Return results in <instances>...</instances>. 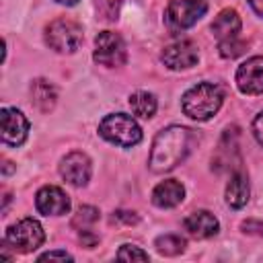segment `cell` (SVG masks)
<instances>
[{
	"mask_svg": "<svg viewBox=\"0 0 263 263\" xmlns=\"http://www.w3.org/2000/svg\"><path fill=\"white\" fill-rule=\"evenodd\" d=\"M191 144H193V134L183 125H171L160 129L150 148V158H148L150 171L152 173L173 171L177 164H181L187 158V154L191 152Z\"/></svg>",
	"mask_w": 263,
	"mask_h": 263,
	"instance_id": "6da1fadb",
	"label": "cell"
},
{
	"mask_svg": "<svg viewBox=\"0 0 263 263\" xmlns=\"http://www.w3.org/2000/svg\"><path fill=\"white\" fill-rule=\"evenodd\" d=\"M183 228L193 238H210L218 234V220L208 210H197L183 220Z\"/></svg>",
	"mask_w": 263,
	"mask_h": 263,
	"instance_id": "4fadbf2b",
	"label": "cell"
},
{
	"mask_svg": "<svg viewBox=\"0 0 263 263\" xmlns=\"http://www.w3.org/2000/svg\"><path fill=\"white\" fill-rule=\"evenodd\" d=\"M4 240H6V245H10L18 253H33L35 249H39L43 245L45 232H43V228L37 220L23 218L16 224L6 228Z\"/></svg>",
	"mask_w": 263,
	"mask_h": 263,
	"instance_id": "8992f818",
	"label": "cell"
},
{
	"mask_svg": "<svg viewBox=\"0 0 263 263\" xmlns=\"http://www.w3.org/2000/svg\"><path fill=\"white\" fill-rule=\"evenodd\" d=\"M218 49H220V55L222 58H238L247 51V43L238 37H228V39H220L218 41Z\"/></svg>",
	"mask_w": 263,
	"mask_h": 263,
	"instance_id": "44dd1931",
	"label": "cell"
},
{
	"mask_svg": "<svg viewBox=\"0 0 263 263\" xmlns=\"http://www.w3.org/2000/svg\"><path fill=\"white\" fill-rule=\"evenodd\" d=\"M39 261H72V255H68L66 251H49L39 255Z\"/></svg>",
	"mask_w": 263,
	"mask_h": 263,
	"instance_id": "cb8c5ba5",
	"label": "cell"
},
{
	"mask_svg": "<svg viewBox=\"0 0 263 263\" xmlns=\"http://www.w3.org/2000/svg\"><path fill=\"white\" fill-rule=\"evenodd\" d=\"M92 58H95V62H99L101 66H107V68L123 66L127 60V49H125L121 35H117L113 31H101L95 39Z\"/></svg>",
	"mask_w": 263,
	"mask_h": 263,
	"instance_id": "52a82bcc",
	"label": "cell"
},
{
	"mask_svg": "<svg viewBox=\"0 0 263 263\" xmlns=\"http://www.w3.org/2000/svg\"><path fill=\"white\" fill-rule=\"evenodd\" d=\"M35 208L43 216H62L70 210V197L55 185H45L35 195Z\"/></svg>",
	"mask_w": 263,
	"mask_h": 263,
	"instance_id": "7c38bea8",
	"label": "cell"
},
{
	"mask_svg": "<svg viewBox=\"0 0 263 263\" xmlns=\"http://www.w3.org/2000/svg\"><path fill=\"white\" fill-rule=\"evenodd\" d=\"M154 247L160 255H166V257H175V255H181L187 247L185 238L179 236V234H162L154 240Z\"/></svg>",
	"mask_w": 263,
	"mask_h": 263,
	"instance_id": "d6986e66",
	"label": "cell"
},
{
	"mask_svg": "<svg viewBox=\"0 0 263 263\" xmlns=\"http://www.w3.org/2000/svg\"><path fill=\"white\" fill-rule=\"evenodd\" d=\"M97 14L103 21H117L119 16V8H121V0H92Z\"/></svg>",
	"mask_w": 263,
	"mask_h": 263,
	"instance_id": "7402d4cb",
	"label": "cell"
},
{
	"mask_svg": "<svg viewBox=\"0 0 263 263\" xmlns=\"http://www.w3.org/2000/svg\"><path fill=\"white\" fill-rule=\"evenodd\" d=\"M208 10V0H171L164 10V23L173 33L193 27Z\"/></svg>",
	"mask_w": 263,
	"mask_h": 263,
	"instance_id": "5b68a950",
	"label": "cell"
},
{
	"mask_svg": "<svg viewBox=\"0 0 263 263\" xmlns=\"http://www.w3.org/2000/svg\"><path fill=\"white\" fill-rule=\"evenodd\" d=\"M129 107H132L134 115H138L142 119H150L156 113V99H154V95H150L146 90H138L129 97Z\"/></svg>",
	"mask_w": 263,
	"mask_h": 263,
	"instance_id": "ac0fdd59",
	"label": "cell"
},
{
	"mask_svg": "<svg viewBox=\"0 0 263 263\" xmlns=\"http://www.w3.org/2000/svg\"><path fill=\"white\" fill-rule=\"evenodd\" d=\"M80 240H82V242H84V247H88V249H92V247L99 242V238H97L95 234H90V230H82Z\"/></svg>",
	"mask_w": 263,
	"mask_h": 263,
	"instance_id": "83f0119b",
	"label": "cell"
},
{
	"mask_svg": "<svg viewBox=\"0 0 263 263\" xmlns=\"http://www.w3.org/2000/svg\"><path fill=\"white\" fill-rule=\"evenodd\" d=\"M31 97H33V103L39 111L47 113L53 109L55 105V99H58V92H55V86L43 78H37L33 84H31Z\"/></svg>",
	"mask_w": 263,
	"mask_h": 263,
	"instance_id": "e0dca14e",
	"label": "cell"
},
{
	"mask_svg": "<svg viewBox=\"0 0 263 263\" xmlns=\"http://www.w3.org/2000/svg\"><path fill=\"white\" fill-rule=\"evenodd\" d=\"M183 197L185 187L175 179H166L152 189V203L156 208H175L183 201Z\"/></svg>",
	"mask_w": 263,
	"mask_h": 263,
	"instance_id": "5bb4252c",
	"label": "cell"
},
{
	"mask_svg": "<svg viewBox=\"0 0 263 263\" xmlns=\"http://www.w3.org/2000/svg\"><path fill=\"white\" fill-rule=\"evenodd\" d=\"M99 134L121 148H132L142 140V129L136 123L134 117L125 115V113H111L107 117H103V121L99 123Z\"/></svg>",
	"mask_w": 263,
	"mask_h": 263,
	"instance_id": "3957f363",
	"label": "cell"
},
{
	"mask_svg": "<svg viewBox=\"0 0 263 263\" xmlns=\"http://www.w3.org/2000/svg\"><path fill=\"white\" fill-rule=\"evenodd\" d=\"M249 4L253 6V10H255L259 16H263V0H249Z\"/></svg>",
	"mask_w": 263,
	"mask_h": 263,
	"instance_id": "f1b7e54d",
	"label": "cell"
},
{
	"mask_svg": "<svg viewBox=\"0 0 263 263\" xmlns=\"http://www.w3.org/2000/svg\"><path fill=\"white\" fill-rule=\"evenodd\" d=\"M249 179L242 171H236L230 175V181L226 185V203L234 210H240L249 201Z\"/></svg>",
	"mask_w": 263,
	"mask_h": 263,
	"instance_id": "9a60e30c",
	"label": "cell"
},
{
	"mask_svg": "<svg viewBox=\"0 0 263 263\" xmlns=\"http://www.w3.org/2000/svg\"><path fill=\"white\" fill-rule=\"evenodd\" d=\"M242 230L249 232V234L263 236V222H259V220H247V222L242 224Z\"/></svg>",
	"mask_w": 263,
	"mask_h": 263,
	"instance_id": "d4e9b609",
	"label": "cell"
},
{
	"mask_svg": "<svg viewBox=\"0 0 263 263\" xmlns=\"http://www.w3.org/2000/svg\"><path fill=\"white\" fill-rule=\"evenodd\" d=\"M47 45L58 53H72L82 43V27L72 18H55L45 29Z\"/></svg>",
	"mask_w": 263,
	"mask_h": 263,
	"instance_id": "277c9868",
	"label": "cell"
},
{
	"mask_svg": "<svg viewBox=\"0 0 263 263\" xmlns=\"http://www.w3.org/2000/svg\"><path fill=\"white\" fill-rule=\"evenodd\" d=\"M236 86L245 95H263V55L249 58L238 66Z\"/></svg>",
	"mask_w": 263,
	"mask_h": 263,
	"instance_id": "8fae6325",
	"label": "cell"
},
{
	"mask_svg": "<svg viewBox=\"0 0 263 263\" xmlns=\"http://www.w3.org/2000/svg\"><path fill=\"white\" fill-rule=\"evenodd\" d=\"M111 220H113V222L123 220V222H127V224H136V222H138V216H136L134 212H115Z\"/></svg>",
	"mask_w": 263,
	"mask_h": 263,
	"instance_id": "4316f807",
	"label": "cell"
},
{
	"mask_svg": "<svg viewBox=\"0 0 263 263\" xmlns=\"http://www.w3.org/2000/svg\"><path fill=\"white\" fill-rule=\"evenodd\" d=\"M90 173H92V164L90 158L84 152H70L62 158L60 162V175L62 179H66L70 185L74 187H82L90 181Z\"/></svg>",
	"mask_w": 263,
	"mask_h": 263,
	"instance_id": "9c48e42d",
	"label": "cell"
},
{
	"mask_svg": "<svg viewBox=\"0 0 263 263\" xmlns=\"http://www.w3.org/2000/svg\"><path fill=\"white\" fill-rule=\"evenodd\" d=\"M117 259H121V261H148L150 257L146 251H142L136 245H123L117 251Z\"/></svg>",
	"mask_w": 263,
	"mask_h": 263,
	"instance_id": "603a6c76",
	"label": "cell"
},
{
	"mask_svg": "<svg viewBox=\"0 0 263 263\" xmlns=\"http://www.w3.org/2000/svg\"><path fill=\"white\" fill-rule=\"evenodd\" d=\"M224 101L222 86L214 82H199L183 95V113L195 121H205L218 113Z\"/></svg>",
	"mask_w": 263,
	"mask_h": 263,
	"instance_id": "7a4b0ae2",
	"label": "cell"
},
{
	"mask_svg": "<svg viewBox=\"0 0 263 263\" xmlns=\"http://www.w3.org/2000/svg\"><path fill=\"white\" fill-rule=\"evenodd\" d=\"M160 60L171 70H187V68L197 64L199 49H197V45L191 39H181V41H175V43L166 45L162 49Z\"/></svg>",
	"mask_w": 263,
	"mask_h": 263,
	"instance_id": "ba28073f",
	"label": "cell"
},
{
	"mask_svg": "<svg viewBox=\"0 0 263 263\" xmlns=\"http://www.w3.org/2000/svg\"><path fill=\"white\" fill-rule=\"evenodd\" d=\"M0 123H2V142L8 146H21L27 140L29 134V121L27 117L14 109V107H4L0 111Z\"/></svg>",
	"mask_w": 263,
	"mask_h": 263,
	"instance_id": "30bf717a",
	"label": "cell"
},
{
	"mask_svg": "<svg viewBox=\"0 0 263 263\" xmlns=\"http://www.w3.org/2000/svg\"><path fill=\"white\" fill-rule=\"evenodd\" d=\"M55 2H60V4H66V6H74L78 0H55Z\"/></svg>",
	"mask_w": 263,
	"mask_h": 263,
	"instance_id": "f546056e",
	"label": "cell"
},
{
	"mask_svg": "<svg viewBox=\"0 0 263 263\" xmlns=\"http://www.w3.org/2000/svg\"><path fill=\"white\" fill-rule=\"evenodd\" d=\"M253 136H255V140L263 146V111L253 119Z\"/></svg>",
	"mask_w": 263,
	"mask_h": 263,
	"instance_id": "484cf974",
	"label": "cell"
},
{
	"mask_svg": "<svg viewBox=\"0 0 263 263\" xmlns=\"http://www.w3.org/2000/svg\"><path fill=\"white\" fill-rule=\"evenodd\" d=\"M240 31V16L234 8H224L218 12V16L212 21V33L214 37L220 39H228V37H236V33Z\"/></svg>",
	"mask_w": 263,
	"mask_h": 263,
	"instance_id": "2e32d148",
	"label": "cell"
},
{
	"mask_svg": "<svg viewBox=\"0 0 263 263\" xmlns=\"http://www.w3.org/2000/svg\"><path fill=\"white\" fill-rule=\"evenodd\" d=\"M97 220H99V210L92 208V205H82V208H78V212L74 214L72 226L78 228V230H88Z\"/></svg>",
	"mask_w": 263,
	"mask_h": 263,
	"instance_id": "ffe728a7",
	"label": "cell"
}]
</instances>
